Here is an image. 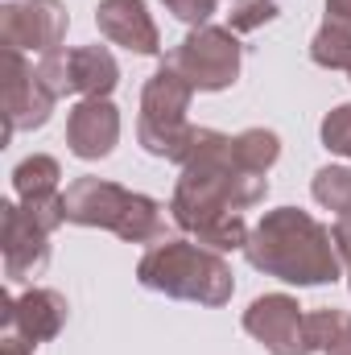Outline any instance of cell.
Segmentation results:
<instances>
[{"instance_id":"cell-16","label":"cell","mask_w":351,"mask_h":355,"mask_svg":"<svg viewBox=\"0 0 351 355\" xmlns=\"http://www.w3.org/2000/svg\"><path fill=\"white\" fill-rule=\"evenodd\" d=\"M306 339L314 355H351V314L348 310H310L306 314Z\"/></svg>"},{"instance_id":"cell-1","label":"cell","mask_w":351,"mask_h":355,"mask_svg":"<svg viewBox=\"0 0 351 355\" xmlns=\"http://www.w3.org/2000/svg\"><path fill=\"white\" fill-rule=\"evenodd\" d=\"M178 170L182 174L174 182L170 219L190 240H198L219 219L264 202V194H268V178L240 166L236 137L215 132V128H198L194 149H190L186 166H178Z\"/></svg>"},{"instance_id":"cell-5","label":"cell","mask_w":351,"mask_h":355,"mask_svg":"<svg viewBox=\"0 0 351 355\" xmlns=\"http://www.w3.org/2000/svg\"><path fill=\"white\" fill-rule=\"evenodd\" d=\"M190 99H194V87L166 62L145 79L141 116H137V141H141L145 153H153L162 162H174V166H186V157L194 149V137H198V124L186 120Z\"/></svg>"},{"instance_id":"cell-8","label":"cell","mask_w":351,"mask_h":355,"mask_svg":"<svg viewBox=\"0 0 351 355\" xmlns=\"http://www.w3.org/2000/svg\"><path fill=\"white\" fill-rule=\"evenodd\" d=\"M54 103L58 95L42 83L37 67L21 50H4V120H8L4 137L42 128L54 116Z\"/></svg>"},{"instance_id":"cell-21","label":"cell","mask_w":351,"mask_h":355,"mask_svg":"<svg viewBox=\"0 0 351 355\" xmlns=\"http://www.w3.org/2000/svg\"><path fill=\"white\" fill-rule=\"evenodd\" d=\"M277 4L273 0H232V12H228V29L232 33H252L268 21H277Z\"/></svg>"},{"instance_id":"cell-2","label":"cell","mask_w":351,"mask_h":355,"mask_svg":"<svg viewBox=\"0 0 351 355\" xmlns=\"http://www.w3.org/2000/svg\"><path fill=\"white\" fill-rule=\"evenodd\" d=\"M244 257L257 272L277 277L285 285H298V289L331 285L343 272L339 248H335V232L327 223H318L302 207L264 211L261 223L248 236V244H244Z\"/></svg>"},{"instance_id":"cell-9","label":"cell","mask_w":351,"mask_h":355,"mask_svg":"<svg viewBox=\"0 0 351 355\" xmlns=\"http://www.w3.org/2000/svg\"><path fill=\"white\" fill-rule=\"evenodd\" d=\"M244 331L268 355H314L306 339V310L289 293H264L244 310Z\"/></svg>"},{"instance_id":"cell-20","label":"cell","mask_w":351,"mask_h":355,"mask_svg":"<svg viewBox=\"0 0 351 355\" xmlns=\"http://www.w3.org/2000/svg\"><path fill=\"white\" fill-rule=\"evenodd\" d=\"M37 75H42V83L54 91L58 99L75 95V58H71V50H67V46H62V50L42 54V58H37Z\"/></svg>"},{"instance_id":"cell-22","label":"cell","mask_w":351,"mask_h":355,"mask_svg":"<svg viewBox=\"0 0 351 355\" xmlns=\"http://www.w3.org/2000/svg\"><path fill=\"white\" fill-rule=\"evenodd\" d=\"M323 145L335 153V157H351V103H339L323 116V128H318Z\"/></svg>"},{"instance_id":"cell-17","label":"cell","mask_w":351,"mask_h":355,"mask_svg":"<svg viewBox=\"0 0 351 355\" xmlns=\"http://www.w3.org/2000/svg\"><path fill=\"white\" fill-rule=\"evenodd\" d=\"M236 157L244 170L268 178V170L281 157V137L273 128H244V132H236Z\"/></svg>"},{"instance_id":"cell-19","label":"cell","mask_w":351,"mask_h":355,"mask_svg":"<svg viewBox=\"0 0 351 355\" xmlns=\"http://www.w3.org/2000/svg\"><path fill=\"white\" fill-rule=\"evenodd\" d=\"M310 62L323 71H351V33L323 21L318 33L310 37Z\"/></svg>"},{"instance_id":"cell-10","label":"cell","mask_w":351,"mask_h":355,"mask_svg":"<svg viewBox=\"0 0 351 355\" xmlns=\"http://www.w3.org/2000/svg\"><path fill=\"white\" fill-rule=\"evenodd\" d=\"M0 252L8 281H33L50 265V232L21 202H0Z\"/></svg>"},{"instance_id":"cell-15","label":"cell","mask_w":351,"mask_h":355,"mask_svg":"<svg viewBox=\"0 0 351 355\" xmlns=\"http://www.w3.org/2000/svg\"><path fill=\"white\" fill-rule=\"evenodd\" d=\"M58 182H62V166H58V157H50V153H33V157H25V162L12 170V190H17L21 207H37V202H46V198L62 194Z\"/></svg>"},{"instance_id":"cell-24","label":"cell","mask_w":351,"mask_h":355,"mask_svg":"<svg viewBox=\"0 0 351 355\" xmlns=\"http://www.w3.org/2000/svg\"><path fill=\"white\" fill-rule=\"evenodd\" d=\"M331 232H335V248H339V261L348 268V285H351V215H339Z\"/></svg>"},{"instance_id":"cell-4","label":"cell","mask_w":351,"mask_h":355,"mask_svg":"<svg viewBox=\"0 0 351 355\" xmlns=\"http://www.w3.org/2000/svg\"><path fill=\"white\" fill-rule=\"evenodd\" d=\"M67 223L75 227H103L124 244H162L166 240V207L149 194H137L108 178H75L62 190Z\"/></svg>"},{"instance_id":"cell-3","label":"cell","mask_w":351,"mask_h":355,"mask_svg":"<svg viewBox=\"0 0 351 355\" xmlns=\"http://www.w3.org/2000/svg\"><path fill=\"white\" fill-rule=\"evenodd\" d=\"M137 281L153 293H166L174 302L198 306H228L236 293V272L223 261V252H211L194 240H162L137 261Z\"/></svg>"},{"instance_id":"cell-11","label":"cell","mask_w":351,"mask_h":355,"mask_svg":"<svg viewBox=\"0 0 351 355\" xmlns=\"http://www.w3.org/2000/svg\"><path fill=\"white\" fill-rule=\"evenodd\" d=\"M67 314H71L67 297L58 289H46V285H33L21 297H8L4 293V327L17 331L21 339H29L33 347L58 339L62 327H67Z\"/></svg>"},{"instance_id":"cell-14","label":"cell","mask_w":351,"mask_h":355,"mask_svg":"<svg viewBox=\"0 0 351 355\" xmlns=\"http://www.w3.org/2000/svg\"><path fill=\"white\" fill-rule=\"evenodd\" d=\"M75 58V95L83 99H108L120 83V62L108 46H79L71 50Z\"/></svg>"},{"instance_id":"cell-6","label":"cell","mask_w":351,"mask_h":355,"mask_svg":"<svg viewBox=\"0 0 351 355\" xmlns=\"http://www.w3.org/2000/svg\"><path fill=\"white\" fill-rule=\"evenodd\" d=\"M240 62H244V46L228 25L190 29L166 58V67H174L194 91H228L240 79Z\"/></svg>"},{"instance_id":"cell-26","label":"cell","mask_w":351,"mask_h":355,"mask_svg":"<svg viewBox=\"0 0 351 355\" xmlns=\"http://www.w3.org/2000/svg\"><path fill=\"white\" fill-rule=\"evenodd\" d=\"M4 355H33V343H29V339H21L17 331H8V327H4Z\"/></svg>"},{"instance_id":"cell-27","label":"cell","mask_w":351,"mask_h":355,"mask_svg":"<svg viewBox=\"0 0 351 355\" xmlns=\"http://www.w3.org/2000/svg\"><path fill=\"white\" fill-rule=\"evenodd\" d=\"M348 79H351V71H348Z\"/></svg>"},{"instance_id":"cell-13","label":"cell","mask_w":351,"mask_h":355,"mask_svg":"<svg viewBox=\"0 0 351 355\" xmlns=\"http://www.w3.org/2000/svg\"><path fill=\"white\" fill-rule=\"evenodd\" d=\"M95 25L112 46H124L128 54H145V58L162 54V33L145 0H99Z\"/></svg>"},{"instance_id":"cell-18","label":"cell","mask_w":351,"mask_h":355,"mask_svg":"<svg viewBox=\"0 0 351 355\" xmlns=\"http://www.w3.org/2000/svg\"><path fill=\"white\" fill-rule=\"evenodd\" d=\"M310 194H314L318 207L335 211V219L351 215V170L348 166H323V170H314Z\"/></svg>"},{"instance_id":"cell-23","label":"cell","mask_w":351,"mask_h":355,"mask_svg":"<svg viewBox=\"0 0 351 355\" xmlns=\"http://www.w3.org/2000/svg\"><path fill=\"white\" fill-rule=\"evenodd\" d=\"M166 12H174L178 21H186L190 29L198 25H211V17L219 12V0H162Z\"/></svg>"},{"instance_id":"cell-7","label":"cell","mask_w":351,"mask_h":355,"mask_svg":"<svg viewBox=\"0 0 351 355\" xmlns=\"http://www.w3.org/2000/svg\"><path fill=\"white\" fill-rule=\"evenodd\" d=\"M71 29V12L62 0H12L0 8V42L4 50L21 54H50L62 50Z\"/></svg>"},{"instance_id":"cell-25","label":"cell","mask_w":351,"mask_h":355,"mask_svg":"<svg viewBox=\"0 0 351 355\" xmlns=\"http://www.w3.org/2000/svg\"><path fill=\"white\" fill-rule=\"evenodd\" d=\"M327 25H339L351 33V0H327Z\"/></svg>"},{"instance_id":"cell-12","label":"cell","mask_w":351,"mask_h":355,"mask_svg":"<svg viewBox=\"0 0 351 355\" xmlns=\"http://www.w3.org/2000/svg\"><path fill=\"white\" fill-rule=\"evenodd\" d=\"M120 145V107L112 99H79L67 112V149L79 162H103Z\"/></svg>"}]
</instances>
